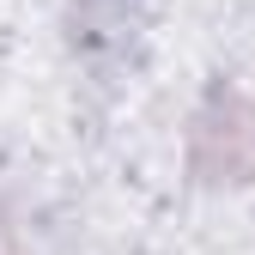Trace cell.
I'll list each match as a JSON object with an SVG mask.
<instances>
[{
    "label": "cell",
    "mask_w": 255,
    "mask_h": 255,
    "mask_svg": "<svg viewBox=\"0 0 255 255\" xmlns=\"http://www.w3.org/2000/svg\"><path fill=\"white\" fill-rule=\"evenodd\" d=\"M188 170L213 188L255 182V98L243 91H213L188 122Z\"/></svg>",
    "instance_id": "6da1fadb"
},
{
    "label": "cell",
    "mask_w": 255,
    "mask_h": 255,
    "mask_svg": "<svg viewBox=\"0 0 255 255\" xmlns=\"http://www.w3.org/2000/svg\"><path fill=\"white\" fill-rule=\"evenodd\" d=\"M0 255H18V231L6 225V219H0Z\"/></svg>",
    "instance_id": "7a4b0ae2"
}]
</instances>
